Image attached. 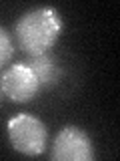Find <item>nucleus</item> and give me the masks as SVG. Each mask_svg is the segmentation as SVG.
<instances>
[{"instance_id":"423d86ee","label":"nucleus","mask_w":120,"mask_h":161,"mask_svg":"<svg viewBox=\"0 0 120 161\" xmlns=\"http://www.w3.org/2000/svg\"><path fill=\"white\" fill-rule=\"evenodd\" d=\"M14 54V42H12V36L0 26V69L12 58Z\"/></svg>"},{"instance_id":"39448f33","label":"nucleus","mask_w":120,"mask_h":161,"mask_svg":"<svg viewBox=\"0 0 120 161\" xmlns=\"http://www.w3.org/2000/svg\"><path fill=\"white\" fill-rule=\"evenodd\" d=\"M26 64L32 69V73L36 75L40 89H50V87H54V85L58 83L60 69H58L54 57H50L48 53L46 54H36V57H30L26 60Z\"/></svg>"},{"instance_id":"f257e3e1","label":"nucleus","mask_w":120,"mask_h":161,"mask_svg":"<svg viewBox=\"0 0 120 161\" xmlns=\"http://www.w3.org/2000/svg\"><path fill=\"white\" fill-rule=\"evenodd\" d=\"M62 18L54 8L40 6L28 10L14 24V36L20 50L30 57L46 54L62 32Z\"/></svg>"},{"instance_id":"7ed1b4c3","label":"nucleus","mask_w":120,"mask_h":161,"mask_svg":"<svg viewBox=\"0 0 120 161\" xmlns=\"http://www.w3.org/2000/svg\"><path fill=\"white\" fill-rule=\"evenodd\" d=\"M50 157L54 161H92V141H90L86 131L80 127H74V125L62 127L54 137Z\"/></svg>"},{"instance_id":"20e7f679","label":"nucleus","mask_w":120,"mask_h":161,"mask_svg":"<svg viewBox=\"0 0 120 161\" xmlns=\"http://www.w3.org/2000/svg\"><path fill=\"white\" fill-rule=\"evenodd\" d=\"M4 97H8L12 103H30L40 93V85L36 75L26 63H16L8 67L0 77Z\"/></svg>"},{"instance_id":"0eeeda50","label":"nucleus","mask_w":120,"mask_h":161,"mask_svg":"<svg viewBox=\"0 0 120 161\" xmlns=\"http://www.w3.org/2000/svg\"><path fill=\"white\" fill-rule=\"evenodd\" d=\"M2 97H4V93H2V85H0V101H2Z\"/></svg>"},{"instance_id":"f03ea898","label":"nucleus","mask_w":120,"mask_h":161,"mask_svg":"<svg viewBox=\"0 0 120 161\" xmlns=\"http://www.w3.org/2000/svg\"><path fill=\"white\" fill-rule=\"evenodd\" d=\"M8 141L14 151L26 157H38L46 149L48 129L38 117L22 113L8 121Z\"/></svg>"}]
</instances>
